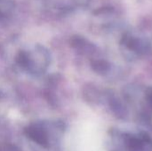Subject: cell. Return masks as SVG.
Masks as SVG:
<instances>
[{
  "mask_svg": "<svg viewBox=\"0 0 152 151\" xmlns=\"http://www.w3.org/2000/svg\"><path fill=\"white\" fill-rule=\"evenodd\" d=\"M50 61L51 55L49 51L38 44L20 49L15 56L17 65L34 76L44 74L48 69Z\"/></svg>",
  "mask_w": 152,
  "mask_h": 151,
  "instance_id": "6da1fadb",
  "label": "cell"
},
{
  "mask_svg": "<svg viewBox=\"0 0 152 151\" xmlns=\"http://www.w3.org/2000/svg\"><path fill=\"white\" fill-rule=\"evenodd\" d=\"M50 129V123H33L25 127V135L37 145L45 150L51 147L53 137L51 136L52 131Z\"/></svg>",
  "mask_w": 152,
  "mask_h": 151,
  "instance_id": "7a4b0ae2",
  "label": "cell"
},
{
  "mask_svg": "<svg viewBox=\"0 0 152 151\" xmlns=\"http://www.w3.org/2000/svg\"><path fill=\"white\" fill-rule=\"evenodd\" d=\"M89 3V0H47V4L58 12H70L80 9Z\"/></svg>",
  "mask_w": 152,
  "mask_h": 151,
  "instance_id": "3957f363",
  "label": "cell"
},
{
  "mask_svg": "<svg viewBox=\"0 0 152 151\" xmlns=\"http://www.w3.org/2000/svg\"><path fill=\"white\" fill-rule=\"evenodd\" d=\"M14 9L15 5L12 0H0V22L10 19Z\"/></svg>",
  "mask_w": 152,
  "mask_h": 151,
  "instance_id": "277c9868",
  "label": "cell"
},
{
  "mask_svg": "<svg viewBox=\"0 0 152 151\" xmlns=\"http://www.w3.org/2000/svg\"><path fill=\"white\" fill-rule=\"evenodd\" d=\"M0 151H21L16 145L13 144H4L0 146Z\"/></svg>",
  "mask_w": 152,
  "mask_h": 151,
  "instance_id": "5b68a950",
  "label": "cell"
},
{
  "mask_svg": "<svg viewBox=\"0 0 152 151\" xmlns=\"http://www.w3.org/2000/svg\"><path fill=\"white\" fill-rule=\"evenodd\" d=\"M0 97H1V94H0Z\"/></svg>",
  "mask_w": 152,
  "mask_h": 151,
  "instance_id": "8992f818",
  "label": "cell"
}]
</instances>
